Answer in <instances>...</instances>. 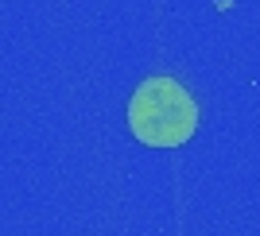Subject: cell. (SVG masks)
Segmentation results:
<instances>
[{
	"label": "cell",
	"mask_w": 260,
	"mask_h": 236,
	"mask_svg": "<svg viewBox=\"0 0 260 236\" xmlns=\"http://www.w3.org/2000/svg\"><path fill=\"white\" fill-rule=\"evenodd\" d=\"M128 128L148 147H179L194 136L198 108L175 77L155 74L144 77L128 101Z\"/></svg>",
	"instance_id": "6da1fadb"
}]
</instances>
